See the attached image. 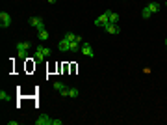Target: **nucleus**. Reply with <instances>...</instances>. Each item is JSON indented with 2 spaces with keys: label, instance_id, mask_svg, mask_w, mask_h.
I'll use <instances>...</instances> for the list:
<instances>
[{
  "label": "nucleus",
  "instance_id": "obj_11",
  "mask_svg": "<svg viewBox=\"0 0 167 125\" xmlns=\"http://www.w3.org/2000/svg\"><path fill=\"white\" fill-rule=\"evenodd\" d=\"M147 7H149V10L152 11V13H158V11H160V4H158V2H150Z\"/></svg>",
  "mask_w": 167,
  "mask_h": 125
},
{
  "label": "nucleus",
  "instance_id": "obj_13",
  "mask_svg": "<svg viewBox=\"0 0 167 125\" xmlns=\"http://www.w3.org/2000/svg\"><path fill=\"white\" fill-rule=\"evenodd\" d=\"M80 43H82V39L71 41V52H76V50H78V47H80Z\"/></svg>",
  "mask_w": 167,
  "mask_h": 125
},
{
  "label": "nucleus",
  "instance_id": "obj_18",
  "mask_svg": "<svg viewBox=\"0 0 167 125\" xmlns=\"http://www.w3.org/2000/svg\"><path fill=\"white\" fill-rule=\"evenodd\" d=\"M69 97H73V99L78 97V90L76 88H69Z\"/></svg>",
  "mask_w": 167,
  "mask_h": 125
},
{
  "label": "nucleus",
  "instance_id": "obj_23",
  "mask_svg": "<svg viewBox=\"0 0 167 125\" xmlns=\"http://www.w3.org/2000/svg\"><path fill=\"white\" fill-rule=\"evenodd\" d=\"M165 6H167V0H165Z\"/></svg>",
  "mask_w": 167,
  "mask_h": 125
},
{
  "label": "nucleus",
  "instance_id": "obj_1",
  "mask_svg": "<svg viewBox=\"0 0 167 125\" xmlns=\"http://www.w3.org/2000/svg\"><path fill=\"white\" fill-rule=\"evenodd\" d=\"M108 22H110V10L104 11L100 17L95 19V26H102V28H104V24H108Z\"/></svg>",
  "mask_w": 167,
  "mask_h": 125
},
{
  "label": "nucleus",
  "instance_id": "obj_7",
  "mask_svg": "<svg viewBox=\"0 0 167 125\" xmlns=\"http://www.w3.org/2000/svg\"><path fill=\"white\" fill-rule=\"evenodd\" d=\"M58 49H59V50H71V41L63 37V39L58 43Z\"/></svg>",
  "mask_w": 167,
  "mask_h": 125
},
{
  "label": "nucleus",
  "instance_id": "obj_24",
  "mask_svg": "<svg viewBox=\"0 0 167 125\" xmlns=\"http://www.w3.org/2000/svg\"><path fill=\"white\" fill-rule=\"evenodd\" d=\"M164 2H165V0H164Z\"/></svg>",
  "mask_w": 167,
  "mask_h": 125
},
{
  "label": "nucleus",
  "instance_id": "obj_9",
  "mask_svg": "<svg viewBox=\"0 0 167 125\" xmlns=\"http://www.w3.org/2000/svg\"><path fill=\"white\" fill-rule=\"evenodd\" d=\"M30 47H32L30 41H21V43H17V52H19V50H28Z\"/></svg>",
  "mask_w": 167,
  "mask_h": 125
},
{
  "label": "nucleus",
  "instance_id": "obj_12",
  "mask_svg": "<svg viewBox=\"0 0 167 125\" xmlns=\"http://www.w3.org/2000/svg\"><path fill=\"white\" fill-rule=\"evenodd\" d=\"M63 37H65V39H69V41H76V39H82L80 36H76V34H73V32H67Z\"/></svg>",
  "mask_w": 167,
  "mask_h": 125
},
{
  "label": "nucleus",
  "instance_id": "obj_15",
  "mask_svg": "<svg viewBox=\"0 0 167 125\" xmlns=\"http://www.w3.org/2000/svg\"><path fill=\"white\" fill-rule=\"evenodd\" d=\"M150 15H152V11H150L149 7L145 6V7H143V11H141V17H143V19H150Z\"/></svg>",
  "mask_w": 167,
  "mask_h": 125
},
{
  "label": "nucleus",
  "instance_id": "obj_19",
  "mask_svg": "<svg viewBox=\"0 0 167 125\" xmlns=\"http://www.w3.org/2000/svg\"><path fill=\"white\" fill-rule=\"evenodd\" d=\"M0 99H2V101H7V99H9V93L2 90V92H0Z\"/></svg>",
  "mask_w": 167,
  "mask_h": 125
},
{
  "label": "nucleus",
  "instance_id": "obj_2",
  "mask_svg": "<svg viewBox=\"0 0 167 125\" xmlns=\"http://www.w3.org/2000/svg\"><path fill=\"white\" fill-rule=\"evenodd\" d=\"M28 22H30V26H34V28H37V30L45 28V21H43L41 17H30Z\"/></svg>",
  "mask_w": 167,
  "mask_h": 125
},
{
  "label": "nucleus",
  "instance_id": "obj_3",
  "mask_svg": "<svg viewBox=\"0 0 167 125\" xmlns=\"http://www.w3.org/2000/svg\"><path fill=\"white\" fill-rule=\"evenodd\" d=\"M54 88L59 92V95H63V97H69V88H67V86L63 84V82L56 80V82H54Z\"/></svg>",
  "mask_w": 167,
  "mask_h": 125
},
{
  "label": "nucleus",
  "instance_id": "obj_22",
  "mask_svg": "<svg viewBox=\"0 0 167 125\" xmlns=\"http://www.w3.org/2000/svg\"><path fill=\"white\" fill-rule=\"evenodd\" d=\"M165 45H167V37H165Z\"/></svg>",
  "mask_w": 167,
  "mask_h": 125
},
{
  "label": "nucleus",
  "instance_id": "obj_16",
  "mask_svg": "<svg viewBox=\"0 0 167 125\" xmlns=\"http://www.w3.org/2000/svg\"><path fill=\"white\" fill-rule=\"evenodd\" d=\"M34 56H35V60H45V54H43L41 52V50H39V49H35V52H34Z\"/></svg>",
  "mask_w": 167,
  "mask_h": 125
},
{
  "label": "nucleus",
  "instance_id": "obj_17",
  "mask_svg": "<svg viewBox=\"0 0 167 125\" xmlns=\"http://www.w3.org/2000/svg\"><path fill=\"white\" fill-rule=\"evenodd\" d=\"M37 49H39V50H41V52H43V54H45V56H46V58H48V56H50V49H46V47H41V45H39V47H37Z\"/></svg>",
  "mask_w": 167,
  "mask_h": 125
},
{
  "label": "nucleus",
  "instance_id": "obj_21",
  "mask_svg": "<svg viewBox=\"0 0 167 125\" xmlns=\"http://www.w3.org/2000/svg\"><path fill=\"white\" fill-rule=\"evenodd\" d=\"M56 2H58V0H48V4H56Z\"/></svg>",
  "mask_w": 167,
  "mask_h": 125
},
{
  "label": "nucleus",
  "instance_id": "obj_4",
  "mask_svg": "<svg viewBox=\"0 0 167 125\" xmlns=\"http://www.w3.org/2000/svg\"><path fill=\"white\" fill-rule=\"evenodd\" d=\"M9 24H11V17H9V13L2 11V13H0V26H2V28H7Z\"/></svg>",
  "mask_w": 167,
  "mask_h": 125
},
{
  "label": "nucleus",
  "instance_id": "obj_6",
  "mask_svg": "<svg viewBox=\"0 0 167 125\" xmlns=\"http://www.w3.org/2000/svg\"><path fill=\"white\" fill-rule=\"evenodd\" d=\"M104 30H106L108 34H119V32H121L119 24H113V22H108V24H104Z\"/></svg>",
  "mask_w": 167,
  "mask_h": 125
},
{
  "label": "nucleus",
  "instance_id": "obj_8",
  "mask_svg": "<svg viewBox=\"0 0 167 125\" xmlns=\"http://www.w3.org/2000/svg\"><path fill=\"white\" fill-rule=\"evenodd\" d=\"M82 52L86 54V56H91V58H93V49H91L89 43H82Z\"/></svg>",
  "mask_w": 167,
  "mask_h": 125
},
{
  "label": "nucleus",
  "instance_id": "obj_14",
  "mask_svg": "<svg viewBox=\"0 0 167 125\" xmlns=\"http://www.w3.org/2000/svg\"><path fill=\"white\" fill-rule=\"evenodd\" d=\"M110 22L117 24V22H119V13H115V11H110Z\"/></svg>",
  "mask_w": 167,
  "mask_h": 125
},
{
  "label": "nucleus",
  "instance_id": "obj_5",
  "mask_svg": "<svg viewBox=\"0 0 167 125\" xmlns=\"http://www.w3.org/2000/svg\"><path fill=\"white\" fill-rule=\"evenodd\" d=\"M35 125H54V120L48 118V116H39L35 120Z\"/></svg>",
  "mask_w": 167,
  "mask_h": 125
},
{
  "label": "nucleus",
  "instance_id": "obj_10",
  "mask_svg": "<svg viewBox=\"0 0 167 125\" xmlns=\"http://www.w3.org/2000/svg\"><path fill=\"white\" fill-rule=\"evenodd\" d=\"M37 37H39V41H46V39H48V32H46L45 28L37 30Z\"/></svg>",
  "mask_w": 167,
  "mask_h": 125
},
{
  "label": "nucleus",
  "instance_id": "obj_20",
  "mask_svg": "<svg viewBox=\"0 0 167 125\" xmlns=\"http://www.w3.org/2000/svg\"><path fill=\"white\" fill-rule=\"evenodd\" d=\"M19 58H21V60H24V58H26V50H19Z\"/></svg>",
  "mask_w": 167,
  "mask_h": 125
}]
</instances>
